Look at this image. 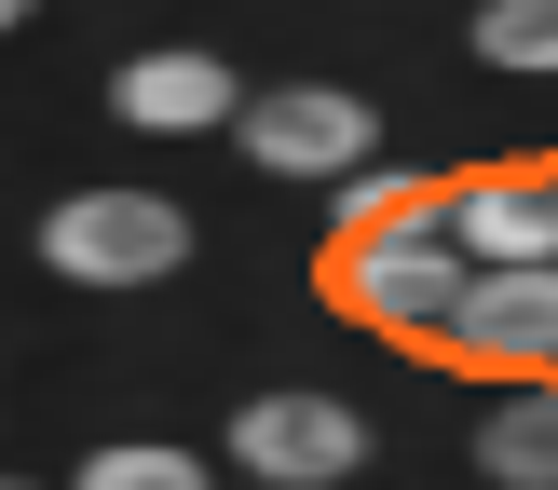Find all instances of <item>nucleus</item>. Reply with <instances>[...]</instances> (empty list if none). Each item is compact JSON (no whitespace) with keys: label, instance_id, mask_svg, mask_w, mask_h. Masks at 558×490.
<instances>
[{"label":"nucleus","instance_id":"423d86ee","mask_svg":"<svg viewBox=\"0 0 558 490\" xmlns=\"http://www.w3.org/2000/svg\"><path fill=\"white\" fill-rule=\"evenodd\" d=\"M109 109H123V123H150V136H205V123H232V69H218V54H191V41L123 54Z\"/></svg>","mask_w":558,"mask_h":490},{"label":"nucleus","instance_id":"9b49d317","mask_svg":"<svg viewBox=\"0 0 558 490\" xmlns=\"http://www.w3.org/2000/svg\"><path fill=\"white\" fill-rule=\"evenodd\" d=\"M82 477H96V490H205V463H191V450H163V436H109Z\"/></svg>","mask_w":558,"mask_h":490},{"label":"nucleus","instance_id":"1a4fd4ad","mask_svg":"<svg viewBox=\"0 0 558 490\" xmlns=\"http://www.w3.org/2000/svg\"><path fill=\"white\" fill-rule=\"evenodd\" d=\"M477 54H490V69L558 82V0H490V14H477Z\"/></svg>","mask_w":558,"mask_h":490},{"label":"nucleus","instance_id":"0eeeda50","mask_svg":"<svg viewBox=\"0 0 558 490\" xmlns=\"http://www.w3.org/2000/svg\"><path fill=\"white\" fill-rule=\"evenodd\" d=\"M463 259H558V177H477L450 191Z\"/></svg>","mask_w":558,"mask_h":490},{"label":"nucleus","instance_id":"6e6552de","mask_svg":"<svg viewBox=\"0 0 558 490\" xmlns=\"http://www.w3.org/2000/svg\"><path fill=\"white\" fill-rule=\"evenodd\" d=\"M477 477H505V490H558V368H518V395L477 408Z\"/></svg>","mask_w":558,"mask_h":490},{"label":"nucleus","instance_id":"39448f33","mask_svg":"<svg viewBox=\"0 0 558 490\" xmlns=\"http://www.w3.org/2000/svg\"><path fill=\"white\" fill-rule=\"evenodd\" d=\"M232 463L272 490H327V477L368 463V422L341 395H259V408H232Z\"/></svg>","mask_w":558,"mask_h":490},{"label":"nucleus","instance_id":"f03ea898","mask_svg":"<svg viewBox=\"0 0 558 490\" xmlns=\"http://www.w3.org/2000/svg\"><path fill=\"white\" fill-rule=\"evenodd\" d=\"M41 259L69 272V286H150V272L191 259V218L163 205V191H69V205L41 218Z\"/></svg>","mask_w":558,"mask_h":490},{"label":"nucleus","instance_id":"7ed1b4c3","mask_svg":"<svg viewBox=\"0 0 558 490\" xmlns=\"http://www.w3.org/2000/svg\"><path fill=\"white\" fill-rule=\"evenodd\" d=\"M436 341L463 354V368H558V259H477L450 299V327Z\"/></svg>","mask_w":558,"mask_h":490},{"label":"nucleus","instance_id":"f257e3e1","mask_svg":"<svg viewBox=\"0 0 558 490\" xmlns=\"http://www.w3.org/2000/svg\"><path fill=\"white\" fill-rule=\"evenodd\" d=\"M463 232H450V205H409V218H381V232H341V259H327V286L354 299L368 327H450V299H463Z\"/></svg>","mask_w":558,"mask_h":490},{"label":"nucleus","instance_id":"20e7f679","mask_svg":"<svg viewBox=\"0 0 558 490\" xmlns=\"http://www.w3.org/2000/svg\"><path fill=\"white\" fill-rule=\"evenodd\" d=\"M232 123H245V163H259V177H354V163H368V96H354V82H272Z\"/></svg>","mask_w":558,"mask_h":490},{"label":"nucleus","instance_id":"f8f14e48","mask_svg":"<svg viewBox=\"0 0 558 490\" xmlns=\"http://www.w3.org/2000/svg\"><path fill=\"white\" fill-rule=\"evenodd\" d=\"M27 14H41V0H0V27H27Z\"/></svg>","mask_w":558,"mask_h":490},{"label":"nucleus","instance_id":"9d476101","mask_svg":"<svg viewBox=\"0 0 558 490\" xmlns=\"http://www.w3.org/2000/svg\"><path fill=\"white\" fill-rule=\"evenodd\" d=\"M423 191H436V177H409V163H381V150H368L354 177H327V205H341V232H381V218H409Z\"/></svg>","mask_w":558,"mask_h":490}]
</instances>
